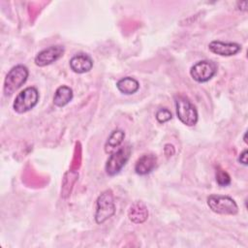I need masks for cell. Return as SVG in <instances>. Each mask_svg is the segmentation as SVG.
I'll list each match as a JSON object with an SVG mask.
<instances>
[{
    "label": "cell",
    "mask_w": 248,
    "mask_h": 248,
    "mask_svg": "<svg viewBox=\"0 0 248 248\" xmlns=\"http://www.w3.org/2000/svg\"><path fill=\"white\" fill-rule=\"evenodd\" d=\"M216 71V65L212 61L202 60L191 67L190 75L198 82H206L213 78Z\"/></svg>",
    "instance_id": "52a82bcc"
},
{
    "label": "cell",
    "mask_w": 248,
    "mask_h": 248,
    "mask_svg": "<svg viewBox=\"0 0 248 248\" xmlns=\"http://www.w3.org/2000/svg\"><path fill=\"white\" fill-rule=\"evenodd\" d=\"M115 213V204L111 190H106L98 197L96 202L95 221L103 224Z\"/></svg>",
    "instance_id": "7a4b0ae2"
},
{
    "label": "cell",
    "mask_w": 248,
    "mask_h": 248,
    "mask_svg": "<svg viewBox=\"0 0 248 248\" xmlns=\"http://www.w3.org/2000/svg\"><path fill=\"white\" fill-rule=\"evenodd\" d=\"M215 177H216V182L218 183L219 186L225 187V186L230 185V183H231V176H230V174L225 170H223L220 167L216 168Z\"/></svg>",
    "instance_id": "2e32d148"
},
{
    "label": "cell",
    "mask_w": 248,
    "mask_h": 248,
    "mask_svg": "<svg viewBox=\"0 0 248 248\" xmlns=\"http://www.w3.org/2000/svg\"><path fill=\"white\" fill-rule=\"evenodd\" d=\"M70 67L72 71L77 74L87 73L93 67V60L88 54L78 53L71 58Z\"/></svg>",
    "instance_id": "30bf717a"
},
{
    "label": "cell",
    "mask_w": 248,
    "mask_h": 248,
    "mask_svg": "<svg viewBox=\"0 0 248 248\" xmlns=\"http://www.w3.org/2000/svg\"><path fill=\"white\" fill-rule=\"evenodd\" d=\"M129 219L135 224H141L148 218V210L145 204L141 202H134L128 211Z\"/></svg>",
    "instance_id": "7c38bea8"
},
{
    "label": "cell",
    "mask_w": 248,
    "mask_h": 248,
    "mask_svg": "<svg viewBox=\"0 0 248 248\" xmlns=\"http://www.w3.org/2000/svg\"><path fill=\"white\" fill-rule=\"evenodd\" d=\"M208 207L215 213L221 215H235L238 206L233 199L222 195H210L207 198Z\"/></svg>",
    "instance_id": "277c9868"
},
{
    "label": "cell",
    "mask_w": 248,
    "mask_h": 248,
    "mask_svg": "<svg viewBox=\"0 0 248 248\" xmlns=\"http://www.w3.org/2000/svg\"><path fill=\"white\" fill-rule=\"evenodd\" d=\"M164 152H165V154L167 155V157H170V156H172V155L174 154L175 149H174V147H173L172 144L167 143V144L165 145V147H164Z\"/></svg>",
    "instance_id": "ac0fdd59"
},
{
    "label": "cell",
    "mask_w": 248,
    "mask_h": 248,
    "mask_svg": "<svg viewBox=\"0 0 248 248\" xmlns=\"http://www.w3.org/2000/svg\"><path fill=\"white\" fill-rule=\"evenodd\" d=\"M116 87L121 93H123L125 95H132L139 90L140 83L134 78L125 77L117 81Z\"/></svg>",
    "instance_id": "9a60e30c"
},
{
    "label": "cell",
    "mask_w": 248,
    "mask_h": 248,
    "mask_svg": "<svg viewBox=\"0 0 248 248\" xmlns=\"http://www.w3.org/2000/svg\"><path fill=\"white\" fill-rule=\"evenodd\" d=\"M64 51L65 49L63 46H50L40 51L36 55L34 62L39 67H45L58 60L64 54Z\"/></svg>",
    "instance_id": "ba28073f"
},
{
    "label": "cell",
    "mask_w": 248,
    "mask_h": 248,
    "mask_svg": "<svg viewBox=\"0 0 248 248\" xmlns=\"http://www.w3.org/2000/svg\"><path fill=\"white\" fill-rule=\"evenodd\" d=\"M73 90L67 85L59 86L53 96V104L56 107H64L73 99Z\"/></svg>",
    "instance_id": "4fadbf2b"
},
{
    "label": "cell",
    "mask_w": 248,
    "mask_h": 248,
    "mask_svg": "<svg viewBox=\"0 0 248 248\" xmlns=\"http://www.w3.org/2000/svg\"><path fill=\"white\" fill-rule=\"evenodd\" d=\"M178 119L186 126H194L198 122V111L192 102L185 96L177 95L174 99Z\"/></svg>",
    "instance_id": "6da1fadb"
},
{
    "label": "cell",
    "mask_w": 248,
    "mask_h": 248,
    "mask_svg": "<svg viewBox=\"0 0 248 248\" xmlns=\"http://www.w3.org/2000/svg\"><path fill=\"white\" fill-rule=\"evenodd\" d=\"M208 48L211 52L221 56L235 55L241 50V46L236 43H228L222 41H212L208 45Z\"/></svg>",
    "instance_id": "9c48e42d"
},
{
    "label": "cell",
    "mask_w": 248,
    "mask_h": 248,
    "mask_svg": "<svg viewBox=\"0 0 248 248\" xmlns=\"http://www.w3.org/2000/svg\"><path fill=\"white\" fill-rule=\"evenodd\" d=\"M39 101V92L33 86L26 87L20 91L13 104V108L17 113H24L32 109Z\"/></svg>",
    "instance_id": "5b68a950"
},
{
    "label": "cell",
    "mask_w": 248,
    "mask_h": 248,
    "mask_svg": "<svg viewBox=\"0 0 248 248\" xmlns=\"http://www.w3.org/2000/svg\"><path fill=\"white\" fill-rule=\"evenodd\" d=\"M156 119L159 123H165V122H168L169 120L171 119L172 115H171V112L168 109V108H161L157 110L156 112Z\"/></svg>",
    "instance_id": "e0dca14e"
},
{
    "label": "cell",
    "mask_w": 248,
    "mask_h": 248,
    "mask_svg": "<svg viewBox=\"0 0 248 248\" xmlns=\"http://www.w3.org/2000/svg\"><path fill=\"white\" fill-rule=\"evenodd\" d=\"M131 146L129 144H126L124 146L119 147L116 151L112 152L105 166L107 174L110 176L117 174L128 162L131 155Z\"/></svg>",
    "instance_id": "8992f818"
},
{
    "label": "cell",
    "mask_w": 248,
    "mask_h": 248,
    "mask_svg": "<svg viewBox=\"0 0 248 248\" xmlns=\"http://www.w3.org/2000/svg\"><path fill=\"white\" fill-rule=\"evenodd\" d=\"M157 157L154 154H143L136 162L135 171L140 175L150 173L156 167Z\"/></svg>",
    "instance_id": "8fae6325"
},
{
    "label": "cell",
    "mask_w": 248,
    "mask_h": 248,
    "mask_svg": "<svg viewBox=\"0 0 248 248\" xmlns=\"http://www.w3.org/2000/svg\"><path fill=\"white\" fill-rule=\"evenodd\" d=\"M238 161H239L242 165H244V166L247 165V150H246V149L243 150V152L239 155Z\"/></svg>",
    "instance_id": "d6986e66"
},
{
    "label": "cell",
    "mask_w": 248,
    "mask_h": 248,
    "mask_svg": "<svg viewBox=\"0 0 248 248\" xmlns=\"http://www.w3.org/2000/svg\"><path fill=\"white\" fill-rule=\"evenodd\" d=\"M28 75V69L24 65H16L13 67L8 72L4 80V94L6 96L12 95L26 81Z\"/></svg>",
    "instance_id": "3957f363"
},
{
    "label": "cell",
    "mask_w": 248,
    "mask_h": 248,
    "mask_svg": "<svg viewBox=\"0 0 248 248\" xmlns=\"http://www.w3.org/2000/svg\"><path fill=\"white\" fill-rule=\"evenodd\" d=\"M124 138H125V133L122 130L112 131L105 144L106 153L111 154L112 152L116 151L119 148V146L121 145Z\"/></svg>",
    "instance_id": "5bb4252c"
}]
</instances>
